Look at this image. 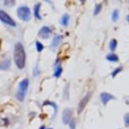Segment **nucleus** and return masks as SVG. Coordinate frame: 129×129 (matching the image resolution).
<instances>
[{
    "instance_id": "nucleus-3",
    "label": "nucleus",
    "mask_w": 129,
    "mask_h": 129,
    "mask_svg": "<svg viewBox=\"0 0 129 129\" xmlns=\"http://www.w3.org/2000/svg\"><path fill=\"white\" fill-rule=\"evenodd\" d=\"M17 15L20 19L25 20V22H28V20L31 19V10H29V8L26 6L19 7L17 10Z\"/></svg>"
},
{
    "instance_id": "nucleus-4",
    "label": "nucleus",
    "mask_w": 129,
    "mask_h": 129,
    "mask_svg": "<svg viewBox=\"0 0 129 129\" xmlns=\"http://www.w3.org/2000/svg\"><path fill=\"white\" fill-rule=\"evenodd\" d=\"M0 20H1V22H4V23H6V24H8V25H10L11 27H15L16 26L15 20H14L13 18L8 15V14L5 13V11H2V10H0Z\"/></svg>"
},
{
    "instance_id": "nucleus-7",
    "label": "nucleus",
    "mask_w": 129,
    "mask_h": 129,
    "mask_svg": "<svg viewBox=\"0 0 129 129\" xmlns=\"http://www.w3.org/2000/svg\"><path fill=\"white\" fill-rule=\"evenodd\" d=\"M39 35H40V38H42V39H48L50 35H51V28L48 26L42 27L40 33H39Z\"/></svg>"
},
{
    "instance_id": "nucleus-12",
    "label": "nucleus",
    "mask_w": 129,
    "mask_h": 129,
    "mask_svg": "<svg viewBox=\"0 0 129 129\" xmlns=\"http://www.w3.org/2000/svg\"><path fill=\"white\" fill-rule=\"evenodd\" d=\"M9 64H10V60H9V59H6L4 62L0 64V69H2V70H7V69L9 68Z\"/></svg>"
},
{
    "instance_id": "nucleus-11",
    "label": "nucleus",
    "mask_w": 129,
    "mask_h": 129,
    "mask_svg": "<svg viewBox=\"0 0 129 129\" xmlns=\"http://www.w3.org/2000/svg\"><path fill=\"white\" fill-rule=\"evenodd\" d=\"M40 7H41V4L35 5V7H34V14H35V17L38 18V19H41V15H40Z\"/></svg>"
},
{
    "instance_id": "nucleus-20",
    "label": "nucleus",
    "mask_w": 129,
    "mask_h": 129,
    "mask_svg": "<svg viewBox=\"0 0 129 129\" xmlns=\"http://www.w3.org/2000/svg\"><path fill=\"white\" fill-rule=\"evenodd\" d=\"M125 123H126V126L129 125V114L128 113L125 116Z\"/></svg>"
},
{
    "instance_id": "nucleus-23",
    "label": "nucleus",
    "mask_w": 129,
    "mask_h": 129,
    "mask_svg": "<svg viewBox=\"0 0 129 129\" xmlns=\"http://www.w3.org/2000/svg\"><path fill=\"white\" fill-rule=\"evenodd\" d=\"M0 48H1V40H0Z\"/></svg>"
},
{
    "instance_id": "nucleus-2",
    "label": "nucleus",
    "mask_w": 129,
    "mask_h": 129,
    "mask_svg": "<svg viewBox=\"0 0 129 129\" xmlns=\"http://www.w3.org/2000/svg\"><path fill=\"white\" fill-rule=\"evenodd\" d=\"M27 88H28V79L27 78H25L24 80H22L19 84V87H18V92L17 94H16V98H17L18 101H24L25 99V95H26L27 93Z\"/></svg>"
},
{
    "instance_id": "nucleus-16",
    "label": "nucleus",
    "mask_w": 129,
    "mask_h": 129,
    "mask_svg": "<svg viewBox=\"0 0 129 129\" xmlns=\"http://www.w3.org/2000/svg\"><path fill=\"white\" fill-rule=\"evenodd\" d=\"M121 70H122V67H118V68H116V69H114V71H113V73H112V77H116V76L117 75H118V74L119 73H120V71Z\"/></svg>"
},
{
    "instance_id": "nucleus-6",
    "label": "nucleus",
    "mask_w": 129,
    "mask_h": 129,
    "mask_svg": "<svg viewBox=\"0 0 129 129\" xmlns=\"http://www.w3.org/2000/svg\"><path fill=\"white\" fill-rule=\"evenodd\" d=\"M71 114H73V112H71L70 109L63 110V112H62V122L64 123V125H68V123L70 122V120H71Z\"/></svg>"
},
{
    "instance_id": "nucleus-22",
    "label": "nucleus",
    "mask_w": 129,
    "mask_h": 129,
    "mask_svg": "<svg viewBox=\"0 0 129 129\" xmlns=\"http://www.w3.org/2000/svg\"><path fill=\"white\" fill-rule=\"evenodd\" d=\"M4 4L5 5H10V6H13V5H15V1H5Z\"/></svg>"
},
{
    "instance_id": "nucleus-17",
    "label": "nucleus",
    "mask_w": 129,
    "mask_h": 129,
    "mask_svg": "<svg viewBox=\"0 0 129 129\" xmlns=\"http://www.w3.org/2000/svg\"><path fill=\"white\" fill-rule=\"evenodd\" d=\"M101 9H102V5H96L95 7V10H94V15H99V13L101 11Z\"/></svg>"
},
{
    "instance_id": "nucleus-21",
    "label": "nucleus",
    "mask_w": 129,
    "mask_h": 129,
    "mask_svg": "<svg viewBox=\"0 0 129 129\" xmlns=\"http://www.w3.org/2000/svg\"><path fill=\"white\" fill-rule=\"evenodd\" d=\"M75 125H76V122H75V120H70V129H75Z\"/></svg>"
},
{
    "instance_id": "nucleus-13",
    "label": "nucleus",
    "mask_w": 129,
    "mask_h": 129,
    "mask_svg": "<svg viewBox=\"0 0 129 129\" xmlns=\"http://www.w3.org/2000/svg\"><path fill=\"white\" fill-rule=\"evenodd\" d=\"M61 73H62V68H61L60 66H58V67H57V68H56V70H54V74H53V75H54V77H57V78H58V77H60Z\"/></svg>"
},
{
    "instance_id": "nucleus-14",
    "label": "nucleus",
    "mask_w": 129,
    "mask_h": 129,
    "mask_svg": "<svg viewBox=\"0 0 129 129\" xmlns=\"http://www.w3.org/2000/svg\"><path fill=\"white\" fill-rule=\"evenodd\" d=\"M68 22H69V16L68 15H63L62 19H61V24H62L63 26H67V25H68Z\"/></svg>"
},
{
    "instance_id": "nucleus-9",
    "label": "nucleus",
    "mask_w": 129,
    "mask_h": 129,
    "mask_svg": "<svg viewBox=\"0 0 129 129\" xmlns=\"http://www.w3.org/2000/svg\"><path fill=\"white\" fill-rule=\"evenodd\" d=\"M61 39H62V36H61V35H56V36H54V39L52 40L51 47L52 48H56L57 45H59V43L61 42Z\"/></svg>"
},
{
    "instance_id": "nucleus-10",
    "label": "nucleus",
    "mask_w": 129,
    "mask_h": 129,
    "mask_svg": "<svg viewBox=\"0 0 129 129\" xmlns=\"http://www.w3.org/2000/svg\"><path fill=\"white\" fill-rule=\"evenodd\" d=\"M107 60L111 61V62H117V61L119 60V58H118V56H117V54L110 53V54H108V56H107Z\"/></svg>"
},
{
    "instance_id": "nucleus-24",
    "label": "nucleus",
    "mask_w": 129,
    "mask_h": 129,
    "mask_svg": "<svg viewBox=\"0 0 129 129\" xmlns=\"http://www.w3.org/2000/svg\"><path fill=\"white\" fill-rule=\"evenodd\" d=\"M40 129H44V127H41V128H40Z\"/></svg>"
},
{
    "instance_id": "nucleus-15",
    "label": "nucleus",
    "mask_w": 129,
    "mask_h": 129,
    "mask_svg": "<svg viewBox=\"0 0 129 129\" xmlns=\"http://www.w3.org/2000/svg\"><path fill=\"white\" fill-rule=\"evenodd\" d=\"M116 48H117V40H112L110 42V49H111V51H114Z\"/></svg>"
},
{
    "instance_id": "nucleus-1",
    "label": "nucleus",
    "mask_w": 129,
    "mask_h": 129,
    "mask_svg": "<svg viewBox=\"0 0 129 129\" xmlns=\"http://www.w3.org/2000/svg\"><path fill=\"white\" fill-rule=\"evenodd\" d=\"M14 60H15L16 66L19 69H23L25 67V61H26V54L22 43H16L15 49H14Z\"/></svg>"
},
{
    "instance_id": "nucleus-19",
    "label": "nucleus",
    "mask_w": 129,
    "mask_h": 129,
    "mask_svg": "<svg viewBox=\"0 0 129 129\" xmlns=\"http://www.w3.org/2000/svg\"><path fill=\"white\" fill-rule=\"evenodd\" d=\"M36 50H38L39 52H41L43 50V45H42V43H40V42H36Z\"/></svg>"
},
{
    "instance_id": "nucleus-5",
    "label": "nucleus",
    "mask_w": 129,
    "mask_h": 129,
    "mask_svg": "<svg viewBox=\"0 0 129 129\" xmlns=\"http://www.w3.org/2000/svg\"><path fill=\"white\" fill-rule=\"evenodd\" d=\"M91 96H92V93H87L86 95L83 98V100L79 102V104H78V113H80V112L84 110V108L86 107V104L88 103V101H89V99H91Z\"/></svg>"
},
{
    "instance_id": "nucleus-18",
    "label": "nucleus",
    "mask_w": 129,
    "mask_h": 129,
    "mask_svg": "<svg viewBox=\"0 0 129 129\" xmlns=\"http://www.w3.org/2000/svg\"><path fill=\"white\" fill-rule=\"evenodd\" d=\"M117 19H118V10H114L113 14H112V20L117 22Z\"/></svg>"
},
{
    "instance_id": "nucleus-8",
    "label": "nucleus",
    "mask_w": 129,
    "mask_h": 129,
    "mask_svg": "<svg viewBox=\"0 0 129 129\" xmlns=\"http://www.w3.org/2000/svg\"><path fill=\"white\" fill-rule=\"evenodd\" d=\"M100 98H101V101H102L103 104H107L109 101H111L112 99H114L113 95H111V94H109V93H102L100 95Z\"/></svg>"
}]
</instances>
